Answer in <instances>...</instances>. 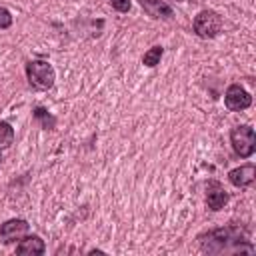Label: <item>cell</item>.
Returning <instances> with one entry per match:
<instances>
[{"label":"cell","instance_id":"6da1fadb","mask_svg":"<svg viewBox=\"0 0 256 256\" xmlns=\"http://www.w3.org/2000/svg\"><path fill=\"white\" fill-rule=\"evenodd\" d=\"M28 82L38 90H48L54 84V68L44 60H32L26 64Z\"/></svg>","mask_w":256,"mask_h":256},{"label":"cell","instance_id":"7a4b0ae2","mask_svg":"<svg viewBox=\"0 0 256 256\" xmlns=\"http://www.w3.org/2000/svg\"><path fill=\"white\" fill-rule=\"evenodd\" d=\"M230 142L240 158H248L256 150V134L250 126H236L230 134Z\"/></svg>","mask_w":256,"mask_h":256},{"label":"cell","instance_id":"3957f363","mask_svg":"<svg viewBox=\"0 0 256 256\" xmlns=\"http://www.w3.org/2000/svg\"><path fill=\"white\" fill-rule=\"evenodd\" d=\"M240 236H242L240 228H236V226H226V228H218V230L208 232V234L202 236L200 240L206 244V246H204L206 250H224L226 244L238 242Z\"/></svg>","mask_w":256,"mask_h":256},{"label":"cell","instance_id":"277c9868","mask_svg":"<svg viewBox=\"0 0 256 256\" xmlns=\"http://www.w3.org/2000/svg\"><path fill=\"white\" fill-rule=\"evenodd\" d=\"M222 28V18L214 10H202L194 18V32L200 38H214Z\"/></svg>","mask_w":256,"mask_h":256},{"label":"cell","instance_id":"5b68a950","mask_svg":"<svg viewBox=\"0 0 256 256\" xmlns=\"http://www.w3.org/2000/svg\"><path fill=\"white\" fill-rule=\"evenodd\" d=\"M224 102H226L228 110L240 112V110H244V108H248L252 104V96L240 84H232V86H228V90L224 94Z\"/></svg>","mask_w":256,"mask_h":256},{"label":"cell","instance_id":"8992f818","mask_svg":"<svg viewBox=\"0 0 256 256\" xmlns=\"http://www.w3.org/2000/svg\"><path fill=\"white\" fill-rule=\"evenodd\" d=\"M26 232H28V222L20 220V218H14V220H8L0 226V240L4 244H8V242H14V240H20Z\"/></svg>","mask_w":256,"mask_h":256},{"label":"cell","instance_id":"52a82bcc","mask_svg":"<svg viewBox=\"0 0 256 256\" xmlns=\"http://www.w3.org/2000/svg\"><path fill=\"white\" fill-rule=\"evenodd\" d=\"M254 178H256V168H254V164H244V166L234 168V170L228 172V180H230L236 188H246V186H250V184L254 182Z\"/></svg>","mask_w":256,"mask_h":256},{"label":"cell","instance_id":"ba28073f","mask_svg":"<svg viewBox=\"0 0 256 256\" xmlns=\"http://www.w3.org/2000/svg\"><path fill=\"white\" fill-rule=\"evenodd\" d=\"M44 250H46V246L40 236H28V238L20 240V244L16 246V252L22 256H38V254H44Z\"/></svg>","mask_w":256,"mask_h":256},{"label":"cell","instance_id":"9c48e42d","mask_svg":"<svg viewBox=\"0 0 256 256\" xmlns=\"http://www.w3.org/2000/svg\"><path fill=\"white\" fill-rule=\"evenodd\" d=\"M140 6L152 18H170L172 16V8L162 0H140Z\"/></svg>","mask_w":256,"mask_h":256},{"label":"cell","instance_id":"30bf717a","mask_svg":"<svg viewBox=\"0 0 256 256\" xmlns=\"http://www.w3.org/2000/svg\"><path fill=\"white\" fill-rule=\"evenodd\" d=\"M228 202V194L220 188V184L212 182L210 188H208V194H206V204L210 210H220L224 204Z\"/></svg>","mask_w":256,"mask_h":256},{"label":"cell","instance_id":"8fae6325","mask_svg":"<svg viewBox=\"0 0 256 256\" xmlns=\"http://www.w3.org/2000/svg\"><path fill=\"white\" fill-rule=\"evenodd\" d=\"M162 54H164V48H162V46H152V48H150V50H148V52L144 54V58H142L144 66H148V68L156 66V64L160 62Z\"/></svg>","mask_w":256,"mask_h":256},{"label":"cell","instance_id":"7c38bea8","mask_svg":"<svg viewBox=\"0 0 256 256\" xmlns=\"http://www.w3.org/2000/svg\"><path fill=\"white\" fill-rule=\"evenodd\" d=\"M14 142V130L8 122H0V148H8Z\"/></svg>","mask_w":256,"mask_h":256},{"label":"cell","instance_id":"4fadbf2b","mask_svg":"<svg viewBox=\"0 0 256 256\" xmlns=\"http://www.w3.org/2000/svg\"><path fill=\"white\" fill-rule=\"evenodd\" d=\"M34 118L44 126V128H54V124H56V120H54V116L52 114H48V110H44V108H34Z\"/></svg>","mask_w":256,"mask_h":256},{"label":"cell","instance_id":"5bb4252c","mask_svg":"<svg viewBox=\"0 0 256 256\" xmlns=\"http://www.w3.org/2000/svg\"><path fill=\"white\" fill-rule=\"evenodd\" d=\"M10 24H12V14H10L6 8H2V6H0V30L8 28Z\"/></svg>","mask_w":256,"mask_h":256},{"label":"cell","instance_id":"9a60e30c","mask_svg":"<svg viewBox=\"0 0 256 256\" xmlns=\"http://www.w3.org/2000/svg\"><path fill=\"white\" fill-rule=\"evenodd\" d=\"M112 8H116L118 12H128L130 10V0H110Z\"/></svg>","mask_w":256,"mask_h":256},{"label":"cell","instance_id":"2e32d148","mask_svg":"<svg viewBox=\"0 0 256 256\" xmlns=\"http://www.w3.org/2000/svg\"><path fill=\"white\" fill-rule=\"evenodd\" d=\"M174 2H182V0H174Z\"/></svg>","mask_w":256,"mask_h":256},{"label":"cell","instance_id":"e0dca14e","mask_svg":"<svg viewBox=\"0 0 256 256\" xmlns=\"http://www.w3.org/2000/svg\"><path fill=\"white\" fill-rule=\"evenodd\" d=\"M0 160H2V156H0Z\"/></svg>","mask_w":256,"mask_h":256}]
</instances>
